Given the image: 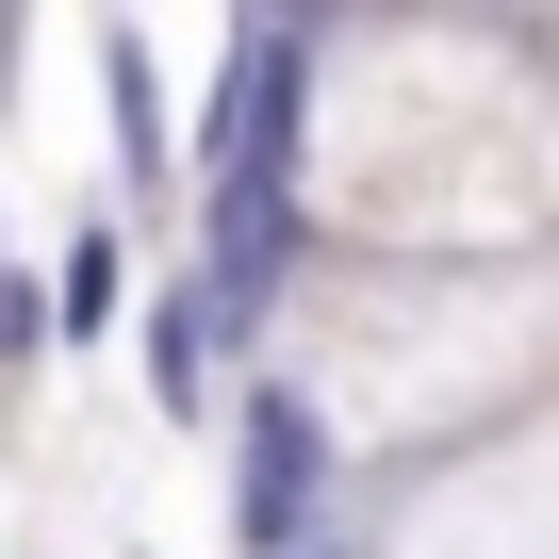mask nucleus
I'll return each instance as SVG.
<instances>
[{
  "mask_svg": "<svg viewBox=\"0 0 559 559\" xmlns=\"http://www.w3.org/2000/svg\"><path fill=\"white\" fill-rule=\"evenodd\" d=\"M297 198L330 263H543L559 67L526 17H313Z\"/></svg>",
  "mask_w": 559,
  "mask_h": 559,
  "instance_id": "nucleus-1",
  "label": "nucleus"
},
{
  "mask_svg": "<svg viewBox=\"0 0 559 559\" xmlns=\"http://www.w3.org/2000/svg\"><path fill=\"white\" fill-rule=\"evenodd\" d=\"M346 444V477L461 461L559 412V247L543 263H313V297L263 346Z\"/></svg>",
  "mask_w": 559,
  "mask_h": 559,
  "instance_id": "nucleus-2",
  "label": "nucleus"
},
{
  "mask_svg": "<svg viewBox=\"0 0 559 559\" xmlns=\"http://www.w3.org/2000/svg\"><path fill=\"white\" fill-rule=\"evenodd\" d=\"M346 559H559V412L379 477V510H346Z\"/></svg>",
  "mask_w": 559,
  "mask_h": 559,
  "instance_id": "nucleus-3",
  "label": "nucleus"
},
{
  "mask_svg": "<svg viewBox=\"0 0 559 559\" xmlns=\"http://www.w3.org/2000/svg\"><path fill=\"white\" fill-rule=\"evenodd\" d=\"M214 444H230V526H247V559H313V543H346V526H330V510H346V444H330V412L280 379V362L230 395Z\"/></svg>",
  "mask_w": 559,
  "mask_h": 559,
  "instance_id": "nucleus-4",
  "label": "nucleus"
},
{
  "mask_svg": "<svg viewBox=\"0 0 559 559\" xmlns=\"http://www.w3.org/2000/svg\"><path fill=\"white\" fill-rule=\"evenodd\" d=\"M83 50H99V83H116V181H132V198H181V116H165L181 34H165V17H99Z\"/></svg>",
  "mask_w": 559,
  "mask_h": 559,
  "instance_id": "nucleus-5",
  "label": "nucleus"
},
{
  "mask_svg": "<svg viewBox=\"0 0 559 559\" xmlns=\"http://www.w3.org/2000/svg\"><path fill=\"white\" fill-rule=\"evenodd\" d=\"M132 214H67V247H50V330L67 346H99V330H132Z\"/></svg>",
  "mask_w": 559,
  "mask_h": 559,
  "instance_id": "nucleus-6",
  "label": "nucleus"
},
{
  "mask_svg": "<svg viewBox=\"0 0 559 559\" xmlns=\"http://www.w3.org/2000/svg\"><path fill=\"white\" fill-rule=\"evenodd\" d=\"M67 330H50V263H17V247H0V379H34Z\"/></svg>",
  "mask_w": 559,
  "mask_h": 559,
  "instance_id": "nucleus-7",
  "label": "nucleus"
},
{
  "mask_svg": "<svg viewBox=\"0 0 559 559\" xmlns=\"http://www.w3.org/2000/svg\"><path fill=\"white\" fill-rule=\"evenodd\" d=\"M526 34H543V67H559V17H526Z\"/></svg>",
  "mask_w": 559,
  "mask_h": 559,
  "instance_id": "nucleus-8",
  "label": "nucleus"
},
{
  "mask_svg": "<svg viewBox=\"0 0 559 559\" xmlns=\"http://www.w3.org/2000/svg\"><path fill=\"white\" fill-rule=\"evenodd\" d=\"M313 559H346V543H313Z\"/></svg>",
  "mask_w": 559,
  "mask_h": 559,
  "instance_id": "nucleus-9",
  "label": "nucleus"
}]
</instances>
